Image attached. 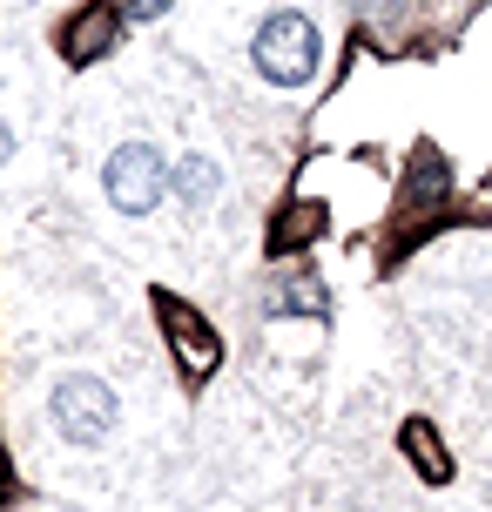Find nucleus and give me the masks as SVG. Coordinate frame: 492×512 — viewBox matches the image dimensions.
Returning a JSON list of instances; mask_svg holds the SVG:
<instances>
[{"label":"nucleus","instance_id":"f257e3e1","mask_svg":"<svg viewBox=\"0 0 492 512\" xmlns=\"http://www.w3.org/2000/svg\"><path fill=\"white\" fill-rule=\"evenodd\" d=\"M250 61L270 88H304L324 61V41H317V21L297 14V7H270L257 21V41H250Z\"/></svg>","mask_w":492,"mask_h":512},{"label":"nucleus","instance_id":"f03ea898","mask_svg":"<svg viewBox=\"0 0 492 512\" xmlns=\"http://www.w3.org/2000/svg\"><path fill=\"white\" fill-rule=\"evenodd\" d=\"M48 418L68 445H102V438L115 432L122 405H115V391H108L95 371H68V378L48 391Z\"/></svg>","mask_w":492,"mask_h":512},{"label":"nucleus","instance_id":"7ed1b4c3","mask_svg":"<svg viewBox=\"0 0 492 512\" xmlns=\"http://www.w3.org/2000/svg\"><path fill=\"white\" fill-rule=\"evenodd\" d=\"M102 189L122 216H149V209L169 196V155L156 142H122L102 169Z\"/></svg>","mask_w":492,"mask_h":512},{"label":"nucleus","instance_id":"20e7f679","mask_svg":"<svg viewBox=\"0 0 492 512\" xmlns=\"http://www.w3.org/2000/svg\"><path fill=\"white\" fill-rule=\"evenodd\" d=\"M169 196H176L182 209H209L223 196V169H216L209 155H176V162H169Z\"/></svg>","mask_w":492,"mask_h":512},{"label":"nucleus","instance_id":"39448f33","mask_svg":"<svg viewBox=\"0 0 492 512\" xmlns=\"http://www.w3.org/2000/svg\"><path fill=\"white\" fill-rule=\"evenodd\" d=\"M162 7H169V0H129V14H135V21H156Z\"/></svg>","mask_w":492,"mask_h":512},{"label":"nucleus","instance_id":"423d86ee","mask_svg":"<svg viewBox=\"0 0 492 512\" xmlns=\"http://www.w3.org/2000/svg\"><path fill=\"white\" fill-rule=\"evenodd\" d=\"M7 155H14V128L0 122V162H7Z\"/></svg>","mask_w":492,"mask_h":512},{"label":"nucleus","instance_id":"0eeeda50","mask_svg":"<svg viewBox=\"0 0 492 512\" xmlns=\"http://www.w3.org/2000/svg\"><path fill=\"white\" fill-rule=\"evenodd\" d=\"M344 512H364V506H344Z\"/></svg>","mask_w":492,"mask_h":512}]
</instances>
